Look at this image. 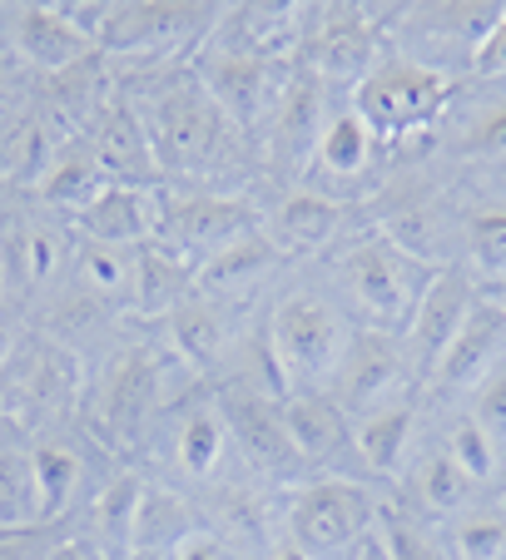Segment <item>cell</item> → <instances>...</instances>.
Returning a JSON list of instances; mask_svg holds the SVG:
<instances>
[{
	"mask_svg": "<svg viewBox=\"0 0 506 560\" xmlns=\"http://www.w3.org/2000/svg\"><path fill=\"white\" fill-rule=\"evenodd\" d=\"M472 303H476L472 278H467L462 268H437L427 293H422V303H417V313H412L407 332H402V338H407V358L417 362L427 377L437 372L442 352L452 348V338L462 332Z\"/></svg>",
	"mask_w": 506,
	"mask_h": 560,
	"instance_id": "9a60e30c",
	"label": "cell"
},
{
	"mask_svg": "<svg viewBox=\"0 0 506 560\" xmlns=\"http://www.w3.org/2000/svg\"><path fill=\"white\" fill-rule=\"evenodd\" d=\"M467 417H472V422L482 427L496 446L506 442V362H502V368H492L472 387V407H467Z\"/></svg>",
	"mask_w": 506,
	"mask_h": 560,
	"instance_id": "ee69618b",
	"label": "cell"
},
{
	"mask_svg": "<svg viewBox=\"0 0 506 560\" xmlns=\"http://www.w3.org/2000/svg\"><path fill=\"white\" fill-rule=\"evenodd\" d=\"M35 90V74L21 65V55L11 50V40L0 35V119L11 115L15 105H25Z\"/></svg>",
	"mask_w": 506,
	"mask_h": 560,
	"instance_id": "f6af8a7d",
	"label": "cell"
},
{
	"mask_svg": "<svg viewBox=\"0 0 506 560\" xmlns=\"http://www.w3.org/2000/svg\"><path fill=\"white\" fill-rule=\"evenodd\" d=\"M378 536H382V546H388V560H452L398 506H378Z\"/></svg>",
	"mask_w": 506,
	"mask_h": 560,
	"instance_id": "ab89813d",
	"label": "cell"
},
{
	"mask_svg": "<svg viewBox=\"0 0 506 560\" xmlns=\"http://www.w3.org/2000/svg\"><path fill=\"white\" fill-rule=\"evenodd\" d=\"M284 422H288V436H294V446H298V456H303L308 471L337 476V466L358 462L353 417L343 412L327 392H303V397H288V402H284Z\"/></svg>",
	"mask_w": 506,
	"mask_h": 560,
	"instance_id": "ac0fdd59",
	"label": "cell"
},
{
	"mask_svg": "<svg viewBox=\"0 0 506 560\" xmlns=\"http://www.w3.org/2000/svg\"><path fill=\"white\" fill-rule=\"evenodd\" d=\"M169 407H174V462L184 466V476L209 481L223 462V446H229L214 392H189V397H174Z\"/></svg>",
	"mask_w": 506,
	"mask_h": 560,
	"instance_id": "484cf974",
	"label": "cell"
},
{
	"mask_svg": "<svg viewBox=\"0 0 506 560\" xmlns=\"http://www.w3.org/2000/svg\"><path fill=\"white\" fill-rule=\"evenodd\" d=\"M125 560H174V556H159V550H129Z\"/></svg>",
	"mask_w": 506,
	"mask_h": 560,
	"instance_id": "816d5d0a",
	"label": "cell"
},
{
	"mask_svg": "<svg viewBox=\"0 0 506 560\" xmlns=\"http://www.w3.org/2000/svg\"><path fill=\"white\" fill-rule=\"evenodd\" d=\"M372 526H378V501L353 476H313L298 487L288 511V540H298L313 560L353 556Z\"/></svg>",
	"mask_w": 506,
	"mask_h": 560,
	"instance_id": "9c48e42d",
	"label": "cell"
},
{
	"mask_svg": "<svg viewBox=\"0 0 506 560\" xmlns=\"http://www.w3.org/2000/svg\"><path fill=\"white\" fill-rule=\"evenodd\" d=\"M60 144L65 139L45 125V115L35 109V100L15 105L11 115L0 119V189L5 194H35Z\"/></svg>",
	"mask_w": 506,
	"mask_h": 560,
	"instance_id": "44dd1931",
	"label": "cell"
},
{
	"mask_svg": "<svg viewBox=\"0 0 506 560\" xmlns=\"http://www.w3.org/2000/svg\"><path fill=\"white\" fill-rule=\"evenodd\" d=\"M0 35L11 40V50L21 55V65L35 80L100 50L95 35H84L65 15V5H31V0L25 5H0Z\"/></svg>",
	"mask_w": 506,
	"mask_h": 560,
	"instance_id": "4fadbf2b",
	"label": "cell"
},
{
	"mask_svg": "<svg viewBox=\"0 0 506 560\" xmlns=\"http://www.w3.org/2000/svg\"><path fill=\"white\" fill-rule=\"evenodd\" d=\"M204 506H209V521L214 530L209 536L229 540V546L239 550H258L274 540V506H268L264 487H243V481H219V487H209V497H204Z\"/></svg>",
	"mask_w": 506,
	"mask_h": 560,
	"instance_id": "4316f807",
	"label": "cell"
},
{
	"mask_svg": "<svg viewBox=\"0 0 506 560\" xmlns=\"http://www.w3.org/2000/svg\"><path fill=\"white\" fill-rule=\"evenodd\" d=\"M452 100V74L437 70L427 60H412V55H382L363 85L353 90L348 109L372 129V139H398L422 135L427 125H437V115Z\"/></svg>",
	"mask_w": 506,
	"mask_h": 560,
	"instance_id": "5b68a950",
	"label": "cell"
},
{
	"mask_svg": "<svg viewBox=\"0 0 506 560\" xmlns=\"http://www.w3.org/2000/svg\"><path fill=\"white\" fill-rule=\"evenodd\" d=\"M154 223H159V189L110 184V189L74 219V238H84V244L139 248L154 238Z\"/></svg>",
	"mask_w": 506,
	"mask_h": 560,
	"instance_id": "7402d4cb",
	"label": "cell"
},
{
	"mask_svg": "<svg viewBox=\"0 0 506 560\" xmlns=\"http://www.w3.org/2000/svg\"><path fill=\"white\" fill-rule=\"evenodd\" d=\"M323 125H327L323 80H318L308 65H294L284 95H278L274 115H268V154H274L278 164H303V159H313Z\"/></svg>",
	"mask_w": 506,
	"mask_h": 560,
	"instance_id": "ffe728a7",
	"label": "cell"
},
{
	"mask_svg": "<svg viewBox=\"0 0 506 560\" xmlns=\"http://www.w3.org/2000/svg\"><path fill=\"white\" fill-rule=\"evenodd\" d=\"M264 338L288 382V397H303V392H333L343 352L353 342V328L327 298L288 293L278 298L274 317L264 323Z\"/></svg>",
	"mask_w": 506,
	"mask_h": 560,
	"instance_id": "277c9868",
	"label": "cell"
},
{
	"mask_svg": "<svg viewBox=\"0 0 506 560\" xmlns=\"http://www.w3.org/2000/svg\"><path fill=\"white\" fill-rule=\"evenodd\" d=\"M199 530H204V521H199V511H194L189 501L145 481V497H139V511H135V536H129V550H159V556H174V550H180L184 540H194Z\"/></svg>",
	"mask_w": 506,
	"mask_h": 560,
	"instance_id": "1f68e13d",
	"label": "cell"
},
{
	"mask_svg": "<svg viewBox=\"0 0 506 560\" xmlns=\"http://www.w3.org/2000/svg\"><path fill=\"white\" fill-rule=\"evenodd\" d=\"M502 307H506V298H502Z\"/></svg>",
	"mask_w": 506,
	"mask_h": 560,
	"instance_id": "db71d44e",
	"label": "cell"
},
{
	"mask_svg": "<svg viewBox=\"0 0 506 560\" xmlns=\"http://www.w3.org/2000/svg\"><path fill=\"white\" fill-rule=\"evenodd\" d=\"M174 560H223V546L209 536V530H199L194 540H184V546L174 550Z\"/></svg>",
	"mask_w": 506,
	"mask_h": 560,
	"instance_id": "c3c4849f",
	"label": "cell"
},
{
	"mask_svg": "<svg viewBox=\"0 0 506 560\" xmlns=\"http://www.w3.org/2000/svg\"><path fill=\"white\" fill-rule=\"evenodd\" d=\"M90 149H95L100 170L110 174V184H135V189H159L164 174H159V159H154V139L145 129V115L129 105L125 95L115 90L100 119L90 125Z\"/></svg>",
	"mask_w": 506,
	"mask_h": 560,
	"instance_id": "5bb4252c",
	"label": "cell"
},
{
	"mask_svg": "<svg viewBox=\"0 0 506 560\" xmlns=\"http://www.w3.org/2000/svg\"><path fill=\"white\" fill-rule=\"evenodd\" d=\"M457 560H506V516L502 511H467L457 521Z\"/></svg>",
	"mask_w": 506,
	"mask_h": 560,
	"instance_id": "b9f144b4",
	"label": "cell"
},
{
	"mask_svg": "<svg viewBox=\"0 0 506 560\" xmlns=\"http://www.w3.org/2000/svg\"><path fill=\"white\" fill-rule=\"evenodd\" d=\"M135 264L139 248H115V244H74V268L70 283L84 288L90 298L110 303L115 313H129L135 307Z\"/></svg>",
	"mask_w": 506,
	"mask_h": 560,
	"instance_id": "4dcf8cb0",
	"label": "cell"
},
{
	"mask_svg": "<svg viewBox=\"0 0 506 560\" xmlns=\"http://www.w3.org/2000/svg\"><path fill=\"white\" fill-rule=\"evenodd\" d=\"M189 70L233 125L253 129L264 115H274L278 95H284V85H288V74H294V65L288 60H264V55H243V50H229V45L204 40V50L189 60Z\"/></svg>",
	"mask_w": 506,
	"mask_h": 560,
	"instance_id": "30bf717a",
	"label": "cell"
},
{
	"mask_svg": "<svg viewBox=\"0 0 506 560\" xmlns=\"http://www.w3.org/2000/svg\"><path fill=\"white\" fill-rule=\"evenodd\" d=\"M31 466H35V491H41V521H65L80 506V497L90 487V456L80 446H70L60 432L35 436L31 442Z\"/></svg>",
	"mask_w": 506,
	"mask_h": 560,
	"instance_id": "d4e9b609",
	"label": "cell"
},
{
	"mask_svg": "<svg viewBox=\"0 0 506 560\" xmlns=\"http://www.w3.org/2000/svg\"><path fill=\"white\" fill-rule=\"evenodd\" d=\"M353 436H358L363 471L392 476L402 466V456H407V442H412V402H392V407H382V412L353 422Z\"/></svg>",
	"mask_w": 506,
	"mask_h": 560,
	"instance_id": "e575fe53",
	"label": "cell"
},
{
	"mask_svg": "<svg viewBox=\"0 0 506 560\" xmlns=\"http://www.w3.org/2000/svg\"><path fill=\"white\" fill-rule=\"evenodd\" d=\"M149 80V95H125L145 115L154 139V159L164 184L174 189H209L229 194L233 174L243 170V129L209 100V90L194 80L189 60L174 70H135Z\"/></svg>",
	"mask_w": 506,
	"mask_h": 560,
	"instance_id": "6da1fadb",
	"label": "cell"
},
{
	"mask_svg": "<svg viewBox=\"0 0 506 560\" xmlns=\"http://www.w3.org/2000/svg\"><path fill=\"white\" fill-rule=\"evenodd\" d=\"M337 229H343V199H333V194H323V189L284 194L264 223V233L284 254H294V248H323Z\"/></svg>",
	"mask_w": 506,
	"mask_h": 560,
	"instance_id": "83f0119b",
	"label": "cell"
},
{
	"mask_svg": "<svg viewBox=\"0 0 506 560\" xmlns=\"http://www.w3.org/2000/svg\"><path fill=\"white\" fill-rule=\"evenodd\" d=\"M223 21V5L204 0H119L100 25V55L115 70H169L174 55H199L214 25Z\"/></svg>",
	"mask_w": 506,
	"mask_h": 560,
	"instance_id": "7a4b0ae2",
	"label": "cell"
},
{
	"mask_svg": "<svg viewBox=\"0 0 506 560\" xmlns=\"http://www.w3.org/2000/svg\"><path fill=\"white\" fill-rule=\"evenodd\" d=\"M164 328H169V348L180 352L184 368L214 372L229 362V323H223V313L214 307V298L194 293L189 303L164 317Z\"/></svg>",
	"mask_w": 506,
	"mask_h": 560,
	"instance_id": "f1b7e54d",
	"label": "cell"
},
{
	"mask_svg": "<svg viewBox=\"0 0 506 560\" xmlns=\"http://www.w3.org/2000/svg\"><path fill=\"white\" fill-rule=\"evenodd\" d=\"M442 452L452 456V462L462 466L467 476H472L476 487L496 476V442H492V436H486L482 427H476L467 412L452 422V432H447V446H442Z\"/></svg>",
	"mask_w": 506,
	"mask_h": 560,
	"instance_id": "60d3db41",
	"label": "cell"
},
{
	"mask_svg": "<svg viewBox=\"0 0 506 560\" xmlns=\"http://www.w3.org/2000/svg\"><path fill=\"white\" fill-rule=\"evenodd\" d=\"M502 362H506V307H502V298L476 293L472 313H467L462 332L452 338V348L442 352L433 382L447 392H472L476 382L492 368H502Z\"/></svg>",
	"mask_w": 506,
	"mask_h": 560,
	"instance_id": "d6986e66",
	"label": "cell"
},
{
	"mask_svg": "<svg viewBox=\"0 0 506 560\" xmlns=\"http://www.w3.org/2000/svg\"><path fill=\"white\" fill-rule=\"evenodd\" d=\"M199 293V278L194 268H184L174 254H164L159 244H139V264H135V307L129 313L154 317L164 323L174 307H184Z\"/></svg>",
	"mask_w": 506,
	"mask_h": 560,
	"instance_id": "f546056e",
	"label": "cell"
},
{
	"mask_svg": "<svg viewBox=\"0 0 506 560\" xmlns=\"http://www.w3.org/2000/svg\"><path fill=\"white\" fill-rule=\"evenodd\" d=\"M159 412H164V372L149 348H119L115 358L100 362V372L84 387L90 432H100V442L115 452L145 442Z\"/></svg>",
	"mask_w": 506,
	"mask_h": 560,
	"instance_id": "52a82bcc",
	"label": "cell"
},
{
	"mask_svg": "<svg viewBox=\"0 0 506 560\" xmlns=\"http://www.w3.org/2000/svg\"><path fill=\"white\" fill-rule=\"evenodd\" d=\"M145 497V476L139 471H110V481L84 501V526H74V536L90 540L100 550V560H125L129 536H135V511Z\"/></svg>",
	"mask_w": 506,
	"mask_h": 560,
	"instance_id": "cb8c5ba5",
	"label": "cell"
},
{
	"mask_svg": "<svg viewBox=\"0 0 506 560\" xmlns=\"http://www.w3.org/2000/svg\"><path fill=\"white\" fill-rule=\"evenodd\" d=\"M433 273H437L433 264L412 258L407 248H402L398 238H388L382 229L363 233L358 244L337 258V278H343L348 298L358 303V313L368 317V328L392 332V338L407 332V323H412V313H417L427 283H433Z\"/></svg>",
	"mask_w": 506,
	"mask_h": 560,
	"instance_id": "3957f363",
	"label": "cell"
},
{
	"mask_svg": "<svg viewBox=\"0 0 506 560\" xmlns=\"http://www.w3.org/2000/svg\"><path fill=\"white\" fill-rule=\"evenodd\" d=\"M5 303H11V293H5V278H0V307H5Z\"/></svg>",
	"mask_w": 506,
	"mask_h": 560,
	"instance_id": "f5cc1de1",
	"label": "cell"
},
{
	"mask_svg": "<svg viewBox=\"0 0 506 560\" xmlns=\"http://www.w3.org/2000/svg\"><path fill=\"white\" fill-rule=\"evenodd\" d=\"M35 109L45 115V125L60 139H80L90 135V125L100 119V109L115 100V65L105 55H84V60L65 65L55 74H41L31 90Z\"/></svg>",
	"mask_w": 506,
	"mask_h": 560,
	"instance_id": "7c38bea8",
	"label": "cell"
},
{
	"mask_svg": "<svg viewBox=\"0 0 506 560\" xmlns=\"http://www.w3.org/2000/svg\"><path fill=\"white\" fill-rule=\"evenodd\" d=\"M382 60V45L372 21L358 5H333V11L318 21V35L308 40V70L323 80V85H363V74Z\"/></svg>",
	"mask_w": 506,
	"mask_h": 560,
	"instance_id": "2e32d148",
	"label": "cell"
},
{
	"mask_svg": "<svg viewBox=\"0 0 506 560\" xmlns=\"http://www.w3.org/2000/svg\"><path fill=\"white\" fill-rule=\"evenodd\" d=\"M348 560H388V546H382V536H378V526L368 530V536L358 540V550H353Z\"/></svg>",
	"mask_w": 506,
	"mask_h": 560,
	"instance_id": "681fc988",
	"label": "cell"
},
{
	"mask_svg": "<svg viewBox=\"0 0 506 560\" xmlns=\"http://www.w3.org/2000/svg\"><path fill=\"white\" fill-rule=\"evenodd\" d=\"M105 189H110V174L100 170V159H95V149H90V139L80 135V139H65V144L55 149L50 170H45L41 189H35L31 199L74 223Z\"/></svg>",
	"mask_w": 506,
	"mask_h": 560,
	"instance_id": "603a6c76",
	"label": "cell"
},
{
	"mask_svg": "<svg viewBox=\"0 0 506 560\" xmlns=\"http://www.w3.org/2000/svg\"><path fill=\"white\" fill-rule=\"evenodd\" d=\"M457 154L472 159V164H492L506 159V95H496L492 105H482L457 135Z\"/></svg>",
	"mask_w": 506,
	"mask_h": 560,
	"instance_id": "f35d334b",
	"label": "cell"
},
{
	"mask_svg": "<svg viewBox=\"0 0 506 560\" xmlns=\"http://www.w3.org/2000/svg\"><path fill=\"white\" fill-rule=\"evenodd\" d=\"M0 526H41L31 442L15 422H0Z\"/></svg>",
	"mask_w": 506,
	"mask_h": 560,
	"instance_id": "d6a6232c",
	"label": "cell"
},
{
	"mask_svg": "<svg viewBox=\"0 0 506 560\" xmlns=\"http://www.w3.org/2000/svg\"><path fill=\"white\" fill-rule=\"evenodd\" d=\"M214 407L223 417V432L229 442L243 452V462L253 471L264 476H298L308 471L303 456H298L294 436H288V422H284V402L264 397V392H253L249 382L239 377H223L214 387Z\"/></svg>",
	"mask_w": 506,
	"mask_h": 560,
	"instance_id": "8fae6325",
	"label": "cell"
},
{
	"mask_svg": "<svg viewBox=\"0 0 506 560\" xmlns=\"http://www.w3.org/2000/svg\"><path fill=\"white\" fill-rule=\"evenodd\" d=\"M268 560H313V556H308V550L298 546V540H288V536H284L274 550H268Z\"/></svg>",
	"mask_w": 506,
	"mask_h": 560,
	"instance_id": "f907efd6",
	"label": "cell"
},
{
	"mask_svg": "<svg viewBox=\"0 0 506 560\" xmlns=\"http://www.w3.org/2000/svg\"><path fill=\"white\" fill-rule=\"evenodd\" d=\"M462 248L467 264L482 278L506 288V209H476L462 223Z\"/></svg>",
	"mask_w": 506,
	"mask_h": 560,
	"instance_id": "8d00e7d4",
	"label": "cell"
},
{
	"mask_svg": "<svg viewBox=\"0 0 506 560\" xmlns=\"http://www.w3.org/2000/svg\"><path fill=\"white\" fill-rule=\"evenodd\" d=\"M21 342H25V307L5 303V307H0V372L15 362Z\"/></svg>",
	"mask_w": 506,
	"mask_h": 560,
	"instance_id": "7dc6e473",
	"label": "cell"
},
{
	"mask_svg": "<svg viewBox=\"0 0 506 560\" xmlns=\"http://www.w3.org/2000/svg\"><path fill=\"white\" fill-rule=\"evenodd\" d=\"M402 377V348L392 332H372V328H353V342L343 352V368H337L333 397L348 417H372L378 402L388 397V387H398Z\"/></svg>",
	"mask_w": 506,
	"mask_h": 560,
	"instance_id": "e0dca14e",
	"label": "cell"
},
{
	"mask_svg": "<svg viewBox=\"0 0 506 560\" xmlns=\"http://www.w3.org/2000/svg\"><path fill=\"white\" fill-rule=\"evenodd\" d=\"M278 258H284V248H278L274 238L258 229V233L239 238L233 248H223L219 258H209V264L199 268V293L204 298H214V293H243V288H253L258 278L274 273Z\"/></svg>",
	"mask_w": 506,
	"mask_h": 560,
	"instance_id": "836d02e7",
	"label": "cell"
},
{
	"mask_svg": "<svg viewBox=\"0 0 506 560\" xmlns=\"http://www.w3.org/2000/svg\"><path fill=\"white\" fill-rule=\"evenodd\" d=\"M74 536L65 521H41V526H0V560H50Z\"/></svg>",
	"mask_w": 506,
	"mask_h": 560,
	"instance_id": "7bdbcfd3",
	"label": "cell"
},
{
	"mask_svg": "<svg viewBox=\"0 0 506 560\" xmlns=\"http://www.w3.org/2000/svg\"><path fill=\"white\" fill-rule=\"evenodd\" d=\"M472 65H476V74H506V5L492 31L482 35V45L472 50Z\"/></svg>",
	"mask_w": 506,
	"mask_h": 560,
	"instance_id": "bcb514c9",
	"label": "cell"
},
{
	"mask_svg": "<svg viewBox=\"0 0 506 560\" xmlns=\"http://www.w3.org/2000/svg\"><path fill=\"white\" fill-rule=\"evenodd\" d=\"M264 229L258 209H253L243 194H209V189H174V184H159V223L154 238L164 254H174L184 268H199L209 258H219L223 248H233L239 238Z\"/></svg>",
	"mask_w": 506,
	"mask_h": 560,
	"instance_id": "8992f818",
	"label": "cell"
},
{
	"mask_svg": "<svg viewBox=\"0 0 506 560\" xmlns=\"http://www.w3.org/2000/svg\"><path fill=\"white\" fill-rule=\"evenodd\" d=\"M372 149H378L372 129L363 125L353 109H343V115H333L323 125V135H318L313 164L327 174V179H358V174L372 164Z\"/></svg>",
	"mask_w": 506,
	"mask_h": 560,
	"instance_id": "d590c367",
	"label": "cell"
},
{
	"mask_svg": "<svg viewBox=\"0 0 506 560\" xmlns=\"http://www.w3.org/2000/svg\"><path fill=\"white\" fill-rule=\"evenodd\" d=\"M0 382H5V412H11V422L21 432L50 436V427L60 432L65 417L74 407H84L90 372H84V362L70 348H60V342H50L41 332V338L21 342V352H15L11 368L0 372Z\"/></svg>",
	"mask_w": 506,
	"mask_h": 560,
	"instance_id": "ba28073f",
	"label": "cell"
},
{
	"mask_svg": "<svg viewBox=\"0 0 506 560\" xmlns=\"http://www.w3.org/2000/svg\"><path fill=\"white\" fill-rule=\"evenodd\" d=\"M417 491H422V501H427L433 511L452 516V511H467V506H472L476 481H472V476H467L447 452H433L427 462H422V471H417Z\"/></svg>",
	"mask_w": 506,
	"mask_h": 560,
	"instance_id": "74e56055",
	"label": "cell"
}]
</instances>
